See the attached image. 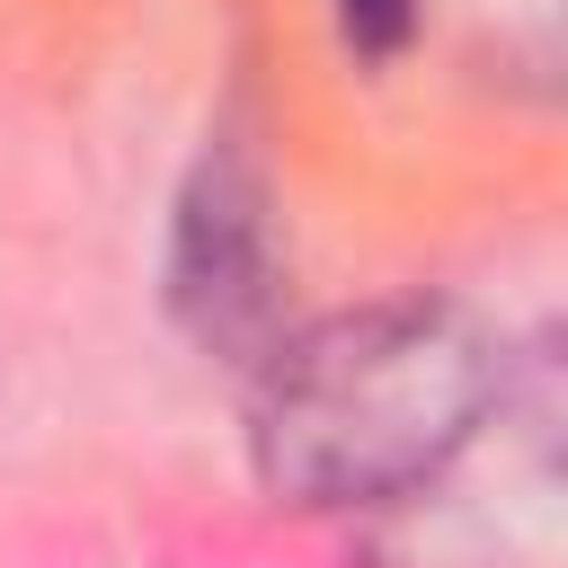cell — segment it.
I'll list each match as a JSON object with an SVG mask.
<instances>
[{"instance_id":"obj_1","label":"cell","mask_w":568,"mask_h":568,"mask_svg":"<svg viewBox=\"0 0 568 568\" xmlns=\"http://www.w3.org/2000/svg\"><path fill=\"white\" fill-rule=\"evenodd\" d=\"M506 355L479 311L444 293H390L284 328L248 364V462L275 506L346 515L390 506L453 470L488 426Z\"/></svg>"},{"instance_id":"obj_2","label":"cell","mask_w":568,"mask_h":568,"mask_svg":"<svg viewBox=\"0 0 568 568\" xmlns=\"http://www.w3.org/2000/svg\"><path fill=\"white\" fill-rule=\"evenodd\" d=\"M169 320L231 364H257L284 337V248L266 160L240 133H204L178 213H169Z\"/></svg>"},{"instance_id":"obj_3","label":"cell","mask_w":568,"mask_h":568,"mask_svg":"<svg viewBox=\"0 0 568 568\" xmlns=\"http://www.w3.org/2000/svg\"><path fill=\"white\" fill-rule=\"evenodd\" d=\"M337 36H346L364 62H390V53H408V36H417V0H337Z\"/></svg>"}]
</instances>
